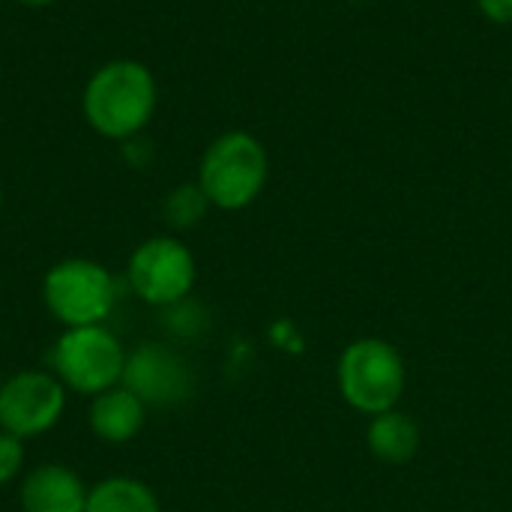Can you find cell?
Wrapping results in <instances>:
<instances>
[{
	"label": "cell",
	"mask_w": 512,
	"mask_h": 512,
	"mask_svg": "<svg viewBox=\"0 0 512 512\" xmlns=\"http://www.w3.org/2000/svg\"><path fill=\"white\" fill-rule=\"evenodd\" d=\"M84 512H162V501L144 480L105 477L90 486Z\"/></svg>",
	"instance_id": "7c38bea8"
},
{
	"label": "cell",
	"mask_w": 512,
	"mask_h": 512,
	"mask_svg": "<svg viewBox=\"0 0 512 512\" xmlns=\"http://www.w3.org/2000/svg\"><path fill=\"white\" fill-rule=\"evenodd\" d=\"M480 12L495 24H512V0H477Z\"/></svg>",
	"instance_id": "e0dca14e"
},
{
	"label": "cell",
	"mask_w": 512,
	"mask_h": 512,
	"mask_svg": "<svg viewBox=\"0 0 512 512\" xmlns=\"http://www.w3.org/2000/svg\"><path fill=\"white\" fill-rule=\"evenodd\" d=\"M144 423H147V405L123 384L90 399L87 426L102 444L111 447L129 444L144 429Z\"/></svg>",
	"instance_id": "30bf717a"
},
{
	"label": "cell",
	"mask_w": 512,
	"mask_h": 512,
	"mask_svg": "<svg viewBox=\"0 0 512 512\" xmlns=\"http://www.w3.org/2000/svg\"><path fill=\"white\" fill-rule=\"evenodd\" d=\"M162 327L177 339H198L210 327V315L201 303L186 297V300L162 309Z\"/></svg>",
	"instance_id": "5bb4252c"
},
{
	"label": "cell",
	"mask_w": 512,
	"mask_h": 512,
	"mask_svg": "<svg viewBox=\"0 0 512 512\" xmlns=\"http://www.w3.org/2000/svg\"><path fill=\"white\" fill-rule=\"evenodd\" d=\"M123 159H126L132 168H147V165L153 162V144H150L144 135L126 138V141H123Z\"/></svg>",
	"instance_id": "2e32d148"
},
{
	"label": "cell",
	"mask_w": 512,
	"mask_h": 512,
	"mask_svg": "<svg viewBox=\"0 0 512 512\" xmlns=\"http://www.w3.org/2000/svg\"><path fill=\"white\" fill-rule=\"evenodd\" d=\"M195 279H198L195 255L174 234L147 237L132 249L126 261V282L132 294L153 309H168L192 297Z\"/></svg>",
	"instance_id": "8992f818"
},
{
	"label": "cell",
	"mask_w": 512,
	"mask_h": 512,
	"mask_svg": "<svg viewBox=\"0 0 512 512\" xmlns=\"http://www.w3.org/2000/svg\"><path fill=\"white\" fill-rule=\"evenodd\" d=\"M408 387V366L402 351L381 336H360L348 342L336 360V390L342 402L363 414L378 417L399 408Z\"/></svg>",
	"instance_id": "7a4b0ae2"
},
{
	"label": "cell",
	"mask_w": 512,
	"mask_h": 512,
	"mask_svg": "<svg viewBox=\"0 0 512 512\" xmlns=\"http://www.w3.org/2000/svg\"><path fill=\"white\" fill-rule=\"evenodd\" d=\"M90 486L60 462H42L21 474V512H84Z\"/></svg>",
	"instance_id": "9c48e42d"
},
{
	"label": "cell",
	"mask_w": 512,
	"mask_h": 512,
	"mask_svg": "<svg viewBox=\"0 0 512 512\" xmlns=\"http://www.w3.org/2000/svg\"><path fill=\"white\" fill-rule=\"evenodd\" d=\"M18 3H24V6H51L57 0H18Z\"/></svg>",
	"instance_id": "ac0fdd59"
},
{
	"label": "cell",
	"mask_w": 512,
	"mask_h": 512,
	"mask_svg": "<svg viewBox=\"0 0 512 512\" xmlns=\"http://www.w3.org/2000/svg\"><path fill=\"white\" fill-rule=\"evenodd\" d=\"M420 444H423V432L408 411L393 408V411H384L378 417H369L366 447L378 462L402 468L420 453Z\"/></svg>",
	"instance_id": "8fae6325"
},
{
	"label": "cell",
	"mask_w": 512,
	"mask_h": 512,
	"mask_svg": "<svg viewBox=\"0 0 512 512\" xmlns=\"http://www.w3.org/2000/svg\"><path fill=\"white\" fill-rule=\"evenodd\" d=\"M24 459V441L0 429V486H9L24 474Z\"/></svg>",
	"instance_id": "9a60e30c"
},
{
	"label": "cell",
	"mask_w": 512,
	"mask_h": 512,
	"mask_svg": "<svg viewBox=\"0 0 512 512\" xmlns=\"http://www.w3.org/2000/svg\"><path fill=\"white\" fill-rule=\"evenodd\" d=\"M126 348L108 324L69 327L51 345L48 363L57 381L75 396H99L123 384Z\"/></svg>",
	"instance_id": "277c9868"
},
{
	"label": "cell",
	"mask_w": 512,
	"mask_h": 512,
	"mask_svg": "<svg viewBox=\"0 0 512 512\" xmlns=\"http://www.w3.org/2000/svg\"><path fill=\"white\" fill-rule=\"evenodd\" d=\"M354 3H366V0H354Z\"/></svg>",
	"instance_id": "ffe728a7"
},
{
	"label": "cell",
	"mask_w": 512,
	"mask_h": 512,
	"mask_svg": "<svg viewBox=\"0 0 512 512\" xmlns=\"http://www.w3.org/2000/svg\"><path fill=\"white\" fill-rule=\"evenodd\" d=\"M159 87L153 72L132 57L108 60L102 63L84 84L81 93V114L87 126L108 138V141H126L135 135H144L156 114Z\"/></svg>",
	"instance_id": "6da1fadb"
},
{
	"label": "cell",
	"mask_w": 512,
	"mask_h": 512,
	"mask_svg": "<svg viewBox=\"0 0 512 512\" xmlns=\"http://www.w3.org/2000/svg\"><path fill=\"white\" fill-rule=\"evenodd\" d=\"M0 207H3V186H0Z\"/></svg>",
	"instance_id": "d6986e66"
},
{
	"label": "cell",
	"mask_w": 512,
	"mask_h": 512,
	"mask_svg": "<svg viewBox=\"0 0 512 512\" xmlns=\"http://www.w3.org/2000/svg\"><path fill=\"white\" fill-rule=\"evenodd\" d=\"M69 390L45 369H21L0 384V429L33 441L48 435L66 414Z\"/></svg>",
	"instance_id": "52a82bcc"
},
{
	"label": "cell",
	"mask_w": 512,
	"mask_h": 512,
	"mask_svg": "<svg viewBox=\"0 0 512 512\" xmlns=\"http://www.w3.org/2000/svg\"><path fill=\"white\" fill-rule=\"evenodd\" d=\"M270 177V159L264 144L243 129L222 132L210 141L198 165V186L210 207L237 213L258 201Z\"/></svg>",
	"instance_id": "3957f363"
},
{
	"label": "cell",
	"mask_w": 512,
	"mask_h": 512,
	"mask_svg": "<svg viewBox=\"0 0 512 512\" xmlns=\"http://www.w3.org/2000/svg\"><path fill=\"white\" fill-rule=\"evenodd\" d=\"M0 384H3V372H0Z\"/></svg>",
	"instance_id": "44dd1931"
},
{
	"label": "cell",
	"mask_w": 512,
	"mask_h": 512,
	"mask_svg": "<svg viewBox=\"0 0 512 512\" xmlns=\"http://www.w3.org/2000/svg\"><path fill=\"white\" fill-rule=\"evenodd\" d=\"M123 387L147 408H171L192 396L195 375L180 351L162 342H141L126 354Z\"/></svg>",
	"instance_id": "ba28073f"
},
{
	"label": "cell",
	"mask_w": 512,
	"mask_h": 512,
	"mask_svg": "<svg viewBox=\"0 0 512 512\" xmlns=\"http://www.w3.org/2000/svg\"><path fill=\"white\" fill-rule=\"evenodd\" d=\"M117 300L114 273L93 258H63L42 279V303L63 330L105 324Z\"/></svg>",
	"instance_id": "5b68a950"
},
{
	"label": "cell",
	"mask_w": 512,
	"mask_h": 512,
	"mask_svg": "<svg viewBox=\"0 0 512 512\" xmlns=\"http://www.w3.org/2000/svg\"><path fill=\"white\" fill-rule=\"evenodd\" d=\"M210 201L198 183H180L162 198V219L171 231H192L204 222Z\"/></svg>",
	"instance_id": "4fadbf2b"
}]
</instances>
